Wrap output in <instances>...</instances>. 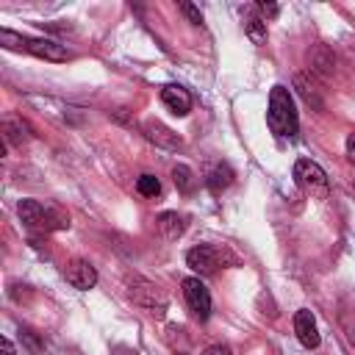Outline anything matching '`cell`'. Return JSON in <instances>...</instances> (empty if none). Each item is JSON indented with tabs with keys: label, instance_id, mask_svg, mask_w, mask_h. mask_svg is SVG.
<instances>
[{
	"label": "cell",
	"instance_id": "obj_16",
	"mask_svg": "<svg viewBox=\"0 0 355 355\" xmlns=\"http://www.w3.org/2000/svg\"><path fill=\"white\" fill-rule=\"evenodd\" d=\"M294 83H297V89H300V94L305 97V103H308V105L322 108V97H319L316 86H313V83H308V75H297V78H294Z\"/></svg>",
	"mask_w": 355,
	"mask_h": 355
},
{
	"label": "cell",
	"instance_id": "obj_22",
	"mask_svg": "<svg viewBox=\"0 0 355 355\" xmlns=\"http://www.w3.org/2000/svg\"><path fill=\"white\" fill-rule=\"evenodd\" d=\"M258 11H261L266 19H272V17L280 14V6H277V3H263V0H261V3H258Z\"/></svg>",
	"mask_w": 355,
	"mask_h": 355
},
{
	"label": "cell",
	"instance_id": "obj_4",
	"mask_svg": "<svg viewBox=\"0 0 355 355\" xmlns=\"http://www.w3.org/2000/svg\"><path fill=\"white\" fill-rule=\"evenodd\" d=\"M294 180L302 191H308L311 197H327V172L311 161V158H300L294 164Z\"/></svg>",
	"mask_w": 355,
	"mask_h": 355
},
{
	"label": "cell",
	"instance_id": "obj_14",
	"mask_svg": "<svg viewBox=\"0 0 355 355\" xmlns=\"http://www.w3.org/2000/svg\"><path fill=\"white\" fill-rule=\"evenodd\" d=\"M172 180H175L178 191H183V194H191V191H194V186H197L194 172H191L189 166H183V164H178V166L172 169Z\"/></svg>",
	"mask_w": 355,
	"mask_h": 355
},
{
	"label": "cell",
	"instance_id": "obj_18",
	"mask_svg": "<svg viewBox=\"0 0 355 355\" xmlns=\"http://www.w3.org/2000/svg\"><path fill=\"white\" fill-rule=\"evenodd\" d=\"M136 189H139V194H144V197H155V194L161 191V183H158L155 175H141V178L136 180Z\"/></svg>",
	"mask_w": 355,
	"mask_h": 355
},
{
	"label": "cell",
	"instance_id": "obj_9",
	"mask_svg": "<svg viewBox=\"0 0 355 355\" xmlns=\"http://www.w3.org/2000/svg\"><path fill=\"white\" fill-rule=\"evenodd\" d=\"M144 136L153 141V144H158V147H164V150H180L183 147V139L172 130V128H166V125H161V122H144Z\"/></svg>",
	"mask_w": 355,
	"mask_h": 355
},
{
	"label": "cell",
	"instance_id": "obj_23",
	"mask_svg": "<svg viewBox=\"0 0 355 355\" xmlns=\"http://www.w3.org/2000/svg\"><path fill=\"white\" fill-rule=\"evenodd\" d=\"M202 355H230V347H225V344H214V347H208Z\"/></svg>",
	"mask_w": 355,
	"mask_h": 355
},
{
	"label": "cell",
	"instance_id": "obj_1",
	"mask_svg": "<svg viewBox=\"0 0 355 355\" xmlns=\"http://www.w3.org/2000/svg\"><path fill=\"white\" fill-rule=\"evenodd\" d=\"M266 125L275 136H294L297 128H300V119H297V108H294V100L288 94L286 86H275L272 94H269V111H266Z\"/></svg>",
	"mask_w": 355,
	"mask_h": 355
},
{
	"label": "cell",
	"instance_id": "obj_25",
	"mask_svg": "<svg viewBox=\"0 0 355 355\" xmlns=\"http://www.w3.org/2000/svg\"><path fill=\"white\" fill-rule=\"evenodd\" d=\"M0 344H3V355H17V352H14V344H11L8 338H3Z\"/></svg>",
	"mask_w": 355,
	"mask_h": 355
},
{
	"label": "cell",
	"instance_id": "obj_21",
	"mask_svg": "<svg viewBox=\"0 0 355 355\" xmlns=\"http://www.w3.org/2000/svg\"><path fill=\"white\" fill-rule=\"evenodd\" d=\"M180 11H183V14H186V17H189L194 25H202V14H200V11H197L191 3H180Z\"/></svg>",
	"mask_w": 355,
	"mask_h": 355
},
{
	"label": "cell",
	"instance_id": "obj_11",
	"mask_svg": "<svg viewBox=\"0 0 355 355\" xmlns=\"http://www.w3.org/2000/svg\"><path fill=\"white\" fill-rule=\"evenodd\" d=\"M25 50L39 55V58H47V61H67L69 58V53L58 42H53V39H28Z\"/></svg>",
	"mask_w": 355,
	"mask_h": 355
},
{
	"label": "cell",
	"instance_id": "obj_17",
	"mask_svg": "<svg viewBox=\"0 0 355 355\" xmlns=\"http://www.w3.org/2000/svg\"><path fill=\"white\" fill-rule=\"evenodd\" d=\"M3 130H6V141H8V144H14V147H22V141L28 139V128H25V125L6 122V125H3Z\"/></svg>",
	"mask_w": 355,
	"mask_h": 355
},
{
	"label": "cell",
	"instance_id": "obj_8",
	"mask_svg": "<svg viewBox=\"0 0 355 355\" xmlns=\"http://www.w3.org/2000/svg\"><path fill=\"white\" fill-rule=\"evenodd\" d=\"M294 333H297V338H300L302 347H308V349H316L319 347V330H316V319H313L311 311L302 308V311L294 313Z\"/></svg>",
	"mask_w": 355,
	"mask_h": 355
},
{
	"label": "cell",
	"instance_id": "obj_3",
	"mask_svg": "<svg viewBox=\"0 0 355 355\" xmlns=\"http://www.w3.org/2000/svg\"><path fill=\"white\" fill-rule=\"evenodd\" d=\"M128 294H130V300H133L139 308H144L147 313H153V316H158V319L166 313V294H164L155 283L141 280V277H133L130 286H128Z\"/></svg>",
	"mask_w": 355,
	"mask_h": 355
},
{
	"label": "cell",
	"instance_id": "obj_20",
	"mask_svg": "<svg viewBox=\"0 0 355 355\" xmlns=\"http://www.w3.org/2000/svg\"><path fill=\"white\" fill-rule=\"evenodd\" d=\"M19 338H22V344H25V347H28L33 355H39V352H42V341L36 338V333H33V330L22 327V330H19Z\"/></svg>",
	"mask_w": 355,
	"mask_h": 355
},
{
	"label": "cell",
	"instance_id": "obj_5",
	"mask_svg": "<svg viewBox=\"0 0 355 355\" xmlns=\"http://www.w3.org/2000/svg\"><path fill=\"white\" fill-rule=\"evenodd\" d=\"M183 297H186L191 313L200 322H205L211 316V294H208V288H205V283L200 277H186L183 280Z\"/></svg>",
	"mask_w": 355,
	"mask_h": 355
},
{
	"label": "cell",
	"instance_id": "obj_7",
	"mask_svg": "<svg viewBox=\"0 0 355 355\" xmlns=\"http://www.w3.org/2000/svg\"><path fill=\"white\" fill-rule=\"evenodd\" d=\"M64 277H67V283H69L72 288L86 291V288H92V286L97 283V269H94L89 261H83V258H72V261L64 266Z\"/></svg>",
	"mask_w": 355,
	"mask_h": 355
},
{
	"label": "cell",
	"instance_id": "obj_2",
	"mask_svg": "<svg viewBox=\"0 0 355 355\" xmlns=\"http://www.w3.org/2000/svg\"><path fill=\"white\" fill-rule=\"evenodd\" d=\"M17 214H19L22 225H28L33 230H64V227H69V216H64L55 208H44L36 200H22L17 205Z\"/></svg>",
	"mask_w": 355,
	"mask_h": 355
},
{
	"label": "cell",
	"instance_id": "obj_6",
	"mask_svg": "<svg viewBox=\"0 0 355 355\" xmlns=\"http://www.w3.org/2000/svg\"><path fill=\"white\" fill-rule=\"evenodd\" d=\"M186 263L189 269H194L197 275H214L219 269V250L211 247V244H200V247H191L186 252Z\"/></svg>",
	"mask_w": 355,
	"mask_h": 355
},
{
	"label": "cell",
	"instance_id": "obj_19",
	"mask_svg": "<svg viewBox=\"0 0 355 355\" xmlns=\"http://www.w3.org/2000/svg\"><path fill=\"white\" fill-rule=\"evenodd\" d=\"M25 36H19V33H14V31H0V44L3 47H8V50H25Z\"/></svg>",
	"mask_w": 355,
	"mask_h": 355
},
{
	"label": "cell",
	"instance_id": "obj_24",
	"mask_svg": "<svg viewBox=\"0 0 355 355\" xmlns=\"http://www.w3.org/2000/svg\"><path fill=\"white\" fill-rule=\"evenodd\" d=\"M347 155H349V161L355 164V133L347 136Z\"/></svg>",
	"mask_w": 355,
	"mask_h": 355
},
{
	"label": "cell",
	"instance_id": "obj_15",
	"mask_svg": "<svg viewBox=\"0 0 355 355\" xmlns=\"http://www.w3.org/2000/svg\"><path fill=\"white\" fill-rule=\"evenodd\" d=\"M244 33L252 39V44H263L266 42V22L261 17H247L244 19Z\"/></svg>",
	"mask_w": 355,
	"mask_h": 355
},
{
	"label": "cell",
	"instance_id": "obj_10",
	"mask_svg": "<svg viewBox=\"0 0 355 355\" xmlns=\"http://www.w3.org/2000/svg\"><path fill=\"white\" fill-rule=\"evenodd\" d=\"M161 100H164V105H166L172 114H178V116H186V114L191 111V94H189L183 86H178V83L164 86V89H161Z\"/></svg>",
	"mask_w": 355,
	"mask_h": 355
},
{
	"label": "cell",
	"instance_id": "obj_13",
	"mask_svg": "<svg viewBox=\"0 0 355 355\" xmlns=\"http://www.w3.org/2000/svg\"><path fill=\"white\" fill-rule=\"evenodd\" d=\"M155 225H158V230H161L164 239H178V236H183V230H186L183 219H180L178 214H172V211H164V214L155 219Z\"/></svg>",
	"mask_w": 355,
	"mask_h": 355
},
{
	"label": "cell",
	"instance_id": "obj_12",
	"mask_svg": "<svg viewBox=\"0 0 355 355\" xmlns=\"http://www.w3.org/2000/svg\"><path fill=\"white\" fill-rule=\"evenodd\" d=\"M230 183H233V169H230L227 164H216V166L208 172V178H205V186H208L214 194L225 191Z\"/></svg>",
	"mask_w": 355,
	"mask_h": 355
}]
</instances>
